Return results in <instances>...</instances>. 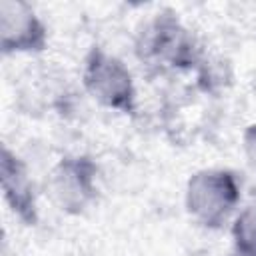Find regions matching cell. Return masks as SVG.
I'll use <instances>...</instances> for the list:
<instances>
[{
	"instance_id": "cell-1",
	"label": "cell",
	"mask_w": 256,
	"mask_h": 256,
	"mask_svg": "<svg viewBox=\"0 0 256 256\" xmlns=\"http://www.w3.org/2000/svg\"><path fill=\"white\" fill-rule=\"evenodd\" d=\"M136 56L156 70L186 72L202 62L194 34L174 12H158L148 20L136 38Z\"/></svg>"
},
{
	"instance_id": "cell-2",
	"label": "cell",
	"mask_w": 256,
	"mask_h": 256,
	"mask_svg": "<svg viewBox=\"0 0 256 256\" xmlns=\"http://www.w3.org/2000/svg\"><path fill=\"white\" fill-rule=\"evenodd\" d=\"M242 188L232 170L204 168L188 178L184 206L196 224L208 230H220L236 212Z\"/></svg>"
},
{
	"instance_id": "cell-3",
	"label": "cell",
	"mask_w": 256,
	"mask_h": 256,
	"mask_svg": "<svg viewBox=\"0 0 256 256\" xmlns=\"http://www.w3.org/2000/svg\"><path fill=\"white\" fill-rule=\"evenodd\" d=\"M84 90L102 108L118 114H134L138 108V90L128 66L100 46H92L84 58Z\"/></svg>"
},
{
	"instance_id": "cell-4",
	"label": "cell",
	"mask_w": 256,
	"mask_h": 256,
	"mask_svg": "<svg viewBox=\"0 0 256 256\" xmlns=\"http://www.w3.org/2000/svg\"><path fill=\"white\" fill-rule=\"evenodd\" d=\"M48 192L64 214H84L98 198L96 162L90 156H64L48 176Z\"/></svg>"
},
{
	"instance_id": "cell-5",
	"label": "cell",
	"mask_w": 256,
	"mask_h": 256,
	"mask_svg": "<svg viewBox=\"0 0 256 256\" xmlns=\"http://www.w3.org/2000/svg\"><path fill=\"white\" fill-rule=\"evenodd\" d=\"M0 48L4 56L40 54L48 48V28L22 0H0Z\"/></svg>"
},
{
	"instance_id": "cell-6",
	"label": "cell",
	"mask_w": 256,
	"mask_h": 256,
	"mask_svg": "<svg viewBox=\"0 0 256 256\" xmlns=\"http://www.w3.org/2000/svg\"><path fill=\"white\" fill-rule=\"evenodd\" d=\"M0 182H2L4 200L10 206V210L26 226H36L38 224V202H36L34 182L30 178V172L24 160L16 156L8 146H2Z\"/></svg>"
},
{
	"instance_id": "cell-7",
	"label": "cell",
	"mask_w": 256,
	"mask_h": 256,
	"mask_svg": "<svg viewBox=\"0 0 256 256\" xmlns=\"http://www.w3.org/2000/svg\"><path fill=\"white\" fill-rule=\"evenodd\" d=\"M232 248L256 256V204L236 214L232 222Z\"/></svg>"
},
{
	"instance_id": "cell-8",
	"label": "cell",
	"mask_w": 256,
	"mask_h": 256,
	"mask_svg": "<svg viewBox=\"0 0 256 256\" xmlns=\"http://www.w3.org/2000/svg\"><path fill=\"white\" fill-rule=\"evenodd\" d=\"M242 148L248 164L256 170V124H250L242 134Z\"/></svg>"
},
{
	"instance_id": "cell-9",
	"label": "cell",
	"mask_w": 256,
	"mask_h": 256,
	"mask_svg": "<svg viewBox=\"0 0 256 256\" xmlns=\"http://www.w3.org/2000/svg\"><path fill=\"white\" fill-rule=\"evenodd\" d=\"M228 256H248V254H244V252H240V250H236V248H232V250L228 252Z\"/></svg>"
}]
</instances>
